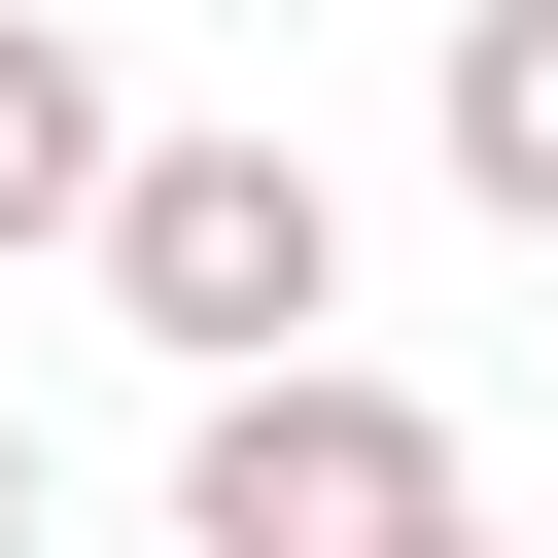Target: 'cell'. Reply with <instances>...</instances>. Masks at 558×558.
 <instances>
[{"label":"cell","instance_id":"6da1fadb","mask_svg":"<svg viewBox=\"0 0 558 558\" xmlns=\"http://www.w3.org/2000/svg\"><path fill=\"white\" fill-rule=\"evenodd\" d=\"M70 279H105L174 384H314V349H349V174H314V140H140Z\"/></svg>","mask_w":558,"mask_h":558},{"label":"cell","instance_id":"7a4b0ae2","mask_svg":"<svg viewBox=\"0 0 558 558\" xmlns=\"http://www.w3.org/2000/svg\"><path fill=\"white\" fill-rule=\"evenodd\" d=\"M488 488H453V418L384 384V349H314V384H209L174 418V558H453Z\"/></svg>","mask_w":558,"mask_h":558},{"label":"cell","instance_id":"3957f363","mask_svg":"<svg viewBox=\"0 0 558 558\" xmlns=\"http://www.w3.org/2000/svg\"><path fill=\"white\" fill-rule=\"evenodd\" d=\"M105 174H140V105L70 70V0H0V279H70V244H105Z\"/></svg>","mask_w":558,"mask_h":558},{"label":"cell","instance_id":"277c9868","mask_svg":"<svg viewBox=\"0 0 558 558\" xmlns=\"http://www.w3.org/2000/svg\"><path fill=\"white\" fill-rule=\"evenodd\" d=\"M418 140H453V209H488V244H558V0H453Z\"/></svg>","mask_w":558,"mask_h":558},{"label":"cell","instance_id":"5b68a950","mask_svg":"<svg viewBox=\"0 0 558 558\" xmlns=\"http://www.w3.org/2000/svg\"><path fill=\"white\" fill-rule=\"evenodd\" d=\"M0 558H35V418H0Z\"/></svg>","mask_w":558,"mask_h":558},{"label":"cell","instance_id":"8992f818","mask_svg":"<svg viewBox=\"0 0 558 558\" xmlns=\"http://www.w3.org/2000/svg\"><path fill=\"white\" fill-rule=\"evenodd\" d=\"M453 558H488V523H453Z\"/></svg>","mask_w":558,"mask_h":558}]
</instances>
